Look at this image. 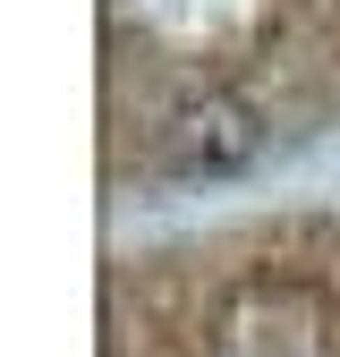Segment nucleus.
I'll list each match as a JSON object with an SVG mask.
<instances>
[{"label": "nucleus", "instance_id": "obj_1", "mask_svg": "<svg viewBox=\"0 0 340 357\" xmlns=\"http://www.w3.org/2000/svg\"><path fill=\"white\" fill-rule=\"evenodd\" d=\"M255 111L247 102H196L179 128H170V162L179 170H204V178H230V170H247L255 162Z\"/></svg>", "mask_w": 340, "mask_h": 357}]
</instances>
